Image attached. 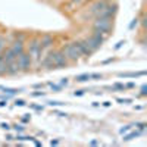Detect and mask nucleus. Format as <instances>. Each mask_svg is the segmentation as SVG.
Segmentation results:
<instances>
[{"mask_svg": "<svg viewBox=\"0 0 147 147\" xmlns=\"http://www.w3.org/2000/svg\"><path fill=\"white\" fill-rule=\"evenodd\" d=\"M93 28L100 31V32H105V34H109V31L112 30V18H107V16H96L94 22H93Z\"/></svg>", "mask_w": 147, "mask_h": 147, "instance_id": "nucleus-1", "label": "nucleus"}, {"mask_svg": "<svg viewBox=\"0 0 147 147\" xmlns=\"http://www.w3.org/2000/svg\"><path fill=\"white\" fill-rule=\"evenodd\" d=\"M30 56H31V60H37V63L41 60V53H43V49H41V44H40V40H31L30 44H28V52H27Z\"/></svg>", "mask_w": 147, "mask_h": 147, "instance_id": "nucleus-2", "label": "nucleus"}, {"mask_svg": "<svg viewBox=\"0 0 147 147\" xmlns=\"http://www.w3.org/2000/svg\"><path fill=\"white\" fill-rule=\"evenodd\" d=\"M63 53L66 56V59L69 60H78L81 57V52L77 46V43H69L63 47Z\"/></svg>", "mask_w": 147, "mask_h": 147, "instance_id": "nucleus-3", "label": "nucleus"}, {"mask_svg": "<svg viewBox=\"0 0 147 147\" xmlns=\"http://www.w3.org/2000/svg\"><path fill=\"white\" fill-rule=\"evenodd\" d=\"M16 62L21 71H28L31 66V56L27 52H22L19 56H16Z\"/></svg>", "mask_w": 147, "mask_h": 147, "instance_id": "nucleus-4", "label": "nucleus"}, {"mask_svg": "<svg viewBox=\"0 0 147 147\" xmlns=\"http://www.w3.org/2000/svg\"><path fill=\"white\" fill-rule=\"evenodd\" d=\"M53 53V60H55V68H63L68 65V59L63 53V50H56Z\"/></svg>", "mask_w": 147, "mask_h": 147, "instance_id": "nucleus-5", "label": "nucleus"}, {"mask_svg": "<svg viewBox=\"0 0 147 147\" xmlns=\"http://www.w3.org/2000/svg\"><path fill=\"white\" fill-rule=\"evenodd\" d=\"M9 49L13 52L15 56H19L22 52H25V47H24V35H19V40H15Z\"/></svg>", "mask_w": 147, "mask_h": 147, "instance_id": "nucleus-6", "label": "nucleus"}, {"mask_svg": "<svg viewBox=\"0 0 147 147\" xmlns=\"http://www.w3.org/2000/svg\"><path fill=\"white\" fill-rule=\"evenodd\" d=\"M105 6H106V2H103V0H96V2L90 6V13L94 15V16H99Z\"/></svg>", "mask_w": 147, "mask_h": 147, "instance_id": "nucleus-7", "label": "nucleus"}, {"mask_svg": "<svg viewBox=\"0 0 147 147\" xmlns=\"http://www.w3.org/2000/svg\"><path fill=\"white\" fill-rule=\"evenodd\" d=\"M75 43H77L80 52H81V56H90V55L93 53L91 49H90L88 44H87V41H85V38H84V40H80V41H75Z\"/></svg>", "mask_w": 147, "mask_h": 147, "instance_id": "nucleus-8", "label": "nucleus"}, {"mask_svg": "<svg viewBox=\"0 0 147 147\" xmlns=\"http://www.w3.org/2000/svg\"><path fill=\"white\" fill-rule=\"evenodd\" d=\"M40 44H41V49L44 50V49H49L52 44H53V37L52 35H43L41 38H40Z\"/></svg>", "mask_w": 147, "mask_h": 147, "instance_id": "nucleus-9", "label": "nucleus"}, {"mask_svg": "<svg viewBox=\"0 0 147 147\" xmlns=\"http://www.w3.org/2000/svg\"><path fill=\"white\" fill-rule=\"evenodd\" d=\"M43 66L44 68H49V69H52V68H55V60H53V53L50 52L47 56H44V59H43Z\"/></svg>", "mask_w": 147, "mask_h": 147, "instance_id": "nucleus-10", "label": "nucleus"}, {"mask_svg": "<svg viewBox=\"0 0 147 147\" xmlns=\"http://www.w3.org/2000/svg\"><path fill=\"white\" fill-rule=\"evenodd\" d=\"M88 80H90V74H84V75H78L77 77V81H80V82L88 81Z\"/></svg>", "mask_w": 147, "mask_h": 147, "instance_id": "nucleus-11", "label": "nucleus"}, {"mask_svg": "<svg viewBox=\"0 0 147 147\" xmlns=\"http://www.w3.org/2000/svg\"><path fill=\"white\" fill-rule=\"evenodd\" d=\"M141 132H138V131H132L131 134H128V136H125V138L124 140H131V138H134V137H137V136H140Z\"/></svg>", "mask_w": 147, "mask_h": 147, "instance_id": "nucleus-12", "label": "nucleus"}, {"mask_svg": "<svg viewBox=\"0 0 147 147\" xmlns=\"http://www.w3.org/2000/svg\"><path fill=\"white\" fill-rule=\"evenodd\" d=\"M5 43H6V38H5V37H0V53H3Z\"/></svg>", "mask_w": 147, "mask_h": 147, "instance_id": "nucleus-13", "label": "nucleus"}, {"mask_svg": "<svg viewBox=\"0 0 147 147\" xmlns=\"http://www.w3.org/2000/svg\"><path fill=\"white\" fill-rule=\"evenodd\" d=\"M129 128H131V125H127L125 128H121V134H124V132H125V131H128Z\"/></svg>", "mask_w": 147, "mask_h": 147, "instance_id": "nucleus-14", "label": "nucleus"}, {"mask_svg": "<svg viewBox=\"0 0 147 147\" xmlns=\"http://www.w3.org/2000/svg\"><path fill=\"white\" fill-rule=\"evenodd\" d=\"M16 106H25V102L24 100H16Z\"/></svg>", "mask_w": 147, "mask_h": 147, "instance_id": "nucleus-15", "label": "nucleus"}, {"mask_svg": "<svg viewBox=\"0 0 147 147\" xmlns=\"http://www.w3.org/2000/svg\"><path fill=\"white\" fill-rule=\"evenodd\" d=\"M18 140H32L31 137H24V136H18Z\"/></svg>", "mask_w": 147, "mask_h": 147, "instance_id": "nucleus-16", "label": "nucleus"}, {"mask_svg": "<svg viewBox=\"0 0 147 147\" xmlns=\"http://www.w3.org/2000/svg\"><path fill=\"white\" fill-rule=\"evenodd\" d=\"M49 105H52V106H59V105H63V103H60V102H50Z\"/></svg>", "mask_w": 147, "mask_h": 147, "instance_id": "nucleus-17", "label": "nucleus"}, {"mask_svg": "<svg viewBox=\"0 0 147 147\" xmlns=\"http://www.w3.org/2000/svg\"><path fill=\"white\" fill-rule=\"evenodd\" d=\"M82 2H85V0H72V3H77V5H80Z\"/></svg>", "mask_w": 147, "mask_h": 147, "instance_id": "nucleus-18", "label": "nucleus"}, {"mask_svg": "<svg viewBox=\"0 0 147 147\" xmlns=\"http://www.w3.org/2000/svg\"><path fill=\"white\" fill-rule=\"evenodd\" d=\"M81 94H84V90H78V91H75V96H81Z\"/></svg>", "mask_w": 147, "mask_h": 147, "instance_id": "nucleus-19", "label": "nucleus"}, {"mask_svg": "<svg viewBox=\"0 0 147 147\" xmlns=\"http://www.w3.org/2000/svg\"><path fill=\"white\" fill-rule=\"evenodd\" d=\"M15 129H16V131H22V129H24V127H21V125H16V127H15Z\"/></svg>", "mask_w": 147, "mask_h": 147, "instance_id": "nucleus-20", "label": "nucleus"}, {"mask_svg": "<svg viewBox=\"0 0 147 147\" xmlns=\"http://www.w3.org/2000/svg\"><path fill=\"white\" fill-rule=\"evenodd\" d=\"M43 94H44L43 91H41V93H32V96H35V97H37V96H43Z\"/></svg>", "mask_w": 147, "mask_h": 147, "instance_id": "nucleus-21", "label": "nucleus"}, {"mask_svg": "<svg viewBox=\"0 0 147 147\" xmlns=\"http://www.w3.org/2000/svg\"><path fill=\"white\" fill-rule=\"evenodd\" d=\"M2 127H3V128H5V129H9V128H10V127H9V125H7V124H3V125H2Z\"/></svg>", "mask_w": 147, "mask_h": 147, "instance_id": "nucleus-22", "label": "nucleus"}]
</instances>
